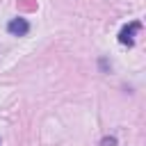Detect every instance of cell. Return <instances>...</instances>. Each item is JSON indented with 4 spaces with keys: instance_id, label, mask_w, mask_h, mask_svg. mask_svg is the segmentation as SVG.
Returning a JSON list of instances; mask_svg holds the SVG:
<instances>
[{
    "instance_id": "cell-1",
    "label": "cell",
    "mask_w": 146,
    "mask_h": 146,
    "mask_svg": "<svg viewBox=\"0 0 146 146\" xmlns=\"http://www.w3.org/2000/svg\"><path fill=\"white\" fill-rule=\"evenodd\" d=\"M7 30H9V34H14V36H23V34L30 32V23H27L25 18H14V21H9Z\"/></svg>"
},
{
    "instance_id": "cell-2",
    "label": "cell",
    "mask_w": 146,
    "mask_h": 146,
    "mask_svg": "<svg viewBox=\"0 0 146 146\" xmlns=\"http://www.w3.org/2000/svg\"><path fill=\"white\" fill-rule=\"evenodd\" d=\"M139 23H130V25H125L121 32H119V41L123 43V46H132V41H135V32H139Z\"/></svg>"
},
{
    "instance_id": "cell-3",
    "label": "cell",
    "mask_w": 146,
    "mask_h": 146,
    "mask_svg": "<svg viewBox=\"0 0 146 146\" xmlns=\"http://www.w3.org/2000/svg\"><path fill=\"white\" fill-rule=\"evenodd\" d=\"M103 146H116V139L114 137H107V139H103Z\"/></svg>"
}]
</instances>
